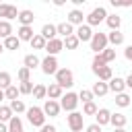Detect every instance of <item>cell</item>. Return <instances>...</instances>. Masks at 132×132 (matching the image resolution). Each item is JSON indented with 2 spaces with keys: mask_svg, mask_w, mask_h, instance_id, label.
<instances>
[{
  "mask_svg": "<svg viewBox=\"0 0 132 132\" xmlns=\"http://www.w3.org/2000/svg\"><path fill=\"white\" fill-rule=\"evenodd\" d=\"M93 99H95V95H93L91 89H80V91H78V101H82V103H91Z\"/></svg>",
  "mask_w": 132,
  "mask_h": 132,
  "instance_id": "35",
  "label": "cell"
},
{
  "mask_svg": "<svg viewBox=\"0 0 132 132\" xmlns=\"http://www.w3.org/2000/svg\"><path fill=\"white\" fill-rule=\"evenodd\" d=\"M2 52H4V45H2V43H0V54H2Z\"/></svg>",
  "mask_w": 132,
  "mask_h": 132,
  "instance_id": "50",
  "label": "cell"
},
{
  "mask_svg": "<svg viewBox=\"0 0 132 132\" xmlns=\"http://www.w3.org/2000/svg\"><path fill=\"white\" fill-rule=\"evenodd\" d=\"M97 111H99V107L95 105V101L82 103V116H97Z\"/></svg>",
  "mask_w": 132,
  "mask_h": 132,
  "instance_id": "38",
  "label": "cell"
},
{
  "mask_svg": "<svg viewBox=\"0 0 132 132\" xmlns=\"http://www.w3.org/2000/svg\"><path fill=\"white\" fill-rule=\"evenodd\" d=\"M0 43H2V39H0Z\"/></svg>",
  "mask_w": 132,
  "mask_h": 132,
  "instance_id": "51",
  "label": "cell"
},
{
  "mask_svg": "<svg viewBox=\"0 0 132 132\" xmlns=\"http://www.w3.org/2000/svg\"><path fill=\"white\" fill-rule=\"evenodd\" d=\"M62 50H64V39H60V37H56V39L47 41V45H45L47 56H58Z\"/></svg>",
  "mask_w": 132,
  "mask_h": 132,
  "instance_id": "12",
  "label": "cell"
},
{
  "mask_svg": "<svg viewBox=\"0 0 132 132\" xmlns=\"http://www.w3.org/2000/svg\"><path fill=\"white\" fill-rule=\"evenodd\" d=\"M29 43H31V47H33V50H45V45H47V41H45L39 33H35V37H33Z\"/></svg>",
  "mask_w": 132,
  "mask_h": 132,
  "instance_id": "33",
  "label": "cell"
},
{
  "mask_svg": "<svg viewBox=\"0 0 132 132\" xmlns=\"http://www.w3.org/2000/svg\"><path fill=\"white\" fill-rule=\"evenodd\" d=\"M2 99H6V97H4V91L0 89V101H2Z\"/></svg>",
  "mask_w": 132,
  "mask_h": 132,
  "instance_id": "49",
  "label": "cell"
},
{
  "mask_svg": "<svg viewBox=\"0 0 132 132\" xmlns=\"http://www.w3.org/2000/svg\"><path fill=\"white\" fill-rule=\"evenodd\" d=\"M126 89H132V72L126 76Z\"/></svg>",
  "mask_w": 132,
  "mask_h": 132,
  "instance_id": "46",
  "label": "cell"
},
{
  "mask_svg": "<svg viewBox=\"0 0 132 132\" xmlns=\"http://www.w3.org/2000/svg\"><path fill=\"white\" fill-rule=\"evenodd\" d=\"M109 120H111V111H109L107 107H99V111H97V116H95V124H99V126L103 128V126L109 124Z\"/></svg>",
  "mask_w": 132,
  "mask_h": 132,
  "instance_id": "17",
  "label": "cell"
},
{
  "mask_svg": "<svg viewBox=\"0 0 132 132\" xmlns=\"http://www.w3.org/2000/svg\"><path fill=\"white\" fill-rule=\"evenodd\" d=\"M105 23H107L109 31H120V27H122V16H118V14H107Z\"/></svg>",
  "mask_w": 132,
  "mask_h": 132,
  "instance_id": "25",
  "label": "cell"
},
{
  "mask_svg": "<svg viewBox=\"0 0 132 132\" xmlns=\"http://www.w3.org/2000/svg\"><path fill=\"white\" fill-rule=\"evenodd\" d=\"M56 29H58V35H60V39H66V37H70V35H74V27L68 23V21H62V23H58L56 25Z\"/></svg>",
  "mask_w": 132,
  "mask_h": 132,
  "instance_id": "14",
  "label": "cell"
},
{
  "mask_svg": "<svg viewBox=\"0 0 132 132\" xmlns=\"http://www.w3.org/2000/svg\"><path fill=\"white\" fill-rule=\"evenodd\" d=\"M116 105H118V107H128V105H130V95H128V93L116 95Z\"/></svg>",
  "mask_w": 132,
  "mask_h": 132,
  "instance_id": "40",
  "label": "cell"
},
{
  "mask_svg": "<svg viewBox=\"0 0 132 132\" xmlns=\"http://www.w3.org/2000/svg\"><path fill=\"white\" fill-rule=\"evenodd\" d=\"M16 37H19L21 41H31V39L35 37V33H33V27H19V31H16Z\"/></svg>",
  "mask_w": 132,
  "mask_h": 132,
  "instance_id": "26",
  "label": "cell"
},
{
  "mask_svg": "<svg viewBox=\"0 0 132 132\" xmlns=\"http://www.w3.org/2000/svg\"><path fill=\"white\" fill-rule=\"evenodd\" d=\"M101 58H103L107 64L113 62V60H116V50H113V47H105V50L101 52Z\"/></svg>",
  "mask_w": 132,
  "mask_h": 132,
  "instance_id": "41",
  "label": "cell"
},
{
  "mask_svg": "<svg viewBox=\"0 0 132 132\" xmlns=\"http://www.w3.org/2000/svg\"><path fill=\"white\" fill-rule=\"evenodd\" d=\"M103 66H107V62L101 58V54H95V56H93V62H91V70H93V74H95L97 70H101Z\"/></svg>",
  "mask_w": 132,
  "mask_h": 132,
  "instance_id": "31",
  "label": "cell"
},
{
  "mask_svg": "<svg viewBox=\"0 0 132 132\" xmlns=\"http://www.w3.org/2000/svg\"><path fill=\"white\" fill-rule=\"evenodd\" d=\"M107 41H109L111 47L122 45V43H124V33H122V31H109V33H107Z\"/></svg>",
  "mask_w": 132,
  "mask_h": 132,
  "instance_id": "22",
  "label": "cell"
},
{
  "mask_svg": "<svg viewBox=\"0 0 132 132\" xmlns=\"http://www.w3.org/2000/svg\"><path fill=\"white\" fill-rule=\"evenodd\" d=\"M0 132H8V124H4V122H0Z\"/></svg>",
  "mask_w": 132,
  "mask_h": 132,
  "instance_id": "47",
  "label": "cell"
},
{
  "mask_svg": "<svg viewBox=\"0 0 132 132\" xmlns=\"http://www.w3.org/2000/svg\"><path fill=\"white\" fill-rule=\"evenodd\" d=\"M95 76H97V80L109 82V80L113 78V70H111V66H103L101 70H97V72H95Z\"/></svg>",
  "mask_w": 132,
  "mask_h": 132,
  "instance_id": "24",
  "label": "cell"
},
{
  "mask_svg": "<svg viewBox=\"0 0 132 132\" xmlns=\"http://www.w3.org/2000/svg\"><path fill=\"white\" fill-rule=\"evenodd\" d=\"M78 103H80V101H78V93H72V91L64 93V95H62V99H60V107H62L64 111H68V113L76 111Z\"/></svg>",
  "mask_w": 132,
  "mask_h": 132,
  "instance_id": "2",
  "label": "cell"
},
{
  "mask_svg": "<svg viewBox=\"0 0 132 132\" xmlns=\"http://www.w3.org/2000/svg\"><path fill=\"white\" fill-rule=\"evenodd\" d=\"M74 35L78 37V41H82V43H85V41H91V39H93V29H91V27H89V25L85 23V25L76 27Z\"/></svg>",
  "mask_w": 132,
  "mask_h": 132,
  "instance_id": "13",
  "label": "cell"
},
{
  "mask_svg": "<svg viewBox=\"0 0 132 132\" xmlns=\"http://www.w3.org/2000/svg\"><path fill=\"white\" fill-rule=\"evenodd\" d=\"M113 132H126V128H113Z\"/></svg>",
  "mask_w": 132,
  "mask_h": 132,
  "instance_id": "48",
  "label": "cell"
},
{
  "mask_svg": "<svg viewBox=\"0 0 132 132\" xmlns=\"http://www.w3.org/2000/svg\"><path fill=\"white\" fill-rule=\"evenodd\" d=\"M109 91L111 93H116V95H120V93H124V89H126V78H120V76H113L109 82Z\"/></svg>",
  "mask_w": 132,
  "mask_h": 132,
  "instance_id": "16",
  "label": "cell"
},
{
  "mask_svg": "<svg viewBox=\"0 0 132 132\" xmlns=\"http://www.w3.org/2000/svg\"><path fill=\"white\" fill-rule=\"evenodd\" d=\"M23 66H25V68H29V70H33V68L41 66V60H39L35 54H27V56L23 58Z\"/></svg>",
  "mask_w": 132,
  "mask_h": 132,
  "instance_id": "23",
  "label": "cell"
},
{
  "mask_svg": "<svg viewBox=\"0 0 132 132\" xmlns=\"http://www.w3.org/2000/svg\"><path fill=\"white\" fill-rule=\"evenodd\" d=\"M54 76H56V82H58L62 89H70V87L74 85V74H72L70 68H60Z\"/></svg>",
  "mask_w": 132,
  "mask_h": 132,
  "instance_id": "4",
  "label": "cell"
},
{
  "mask_svg": "<svg viewBox=\"0 0 132 132\" xmlns=\"http://www.w3.org/2000/svg\"><path fill=\"white\" fill-rule=\"evenodd\" d=\"M124 56H126V60H130V62H132V43H130V45H126Z\"/></svg>",
  "mask_w": 132,
  "mask_h": 132,
  "instance_id": "45",
  "label": "cell"
},
{
  "mask_svg": "<svg viewBox=\"0 0 132 132\" xmlns=\"http://www.w3.org/2000/svg\"><path fill=\"white\" fill-rule=\"evenodd\" d=\"M39 68H41V72L47 74V76H50V74H56V72L60 70V68H58V58H56V56H45V58L41 60V66H39Z\"/></svg>",
  "mask_w": 132,
  "mask_h": 132,
  "instance_id": "7",
  "label": "cell"
},
{
  "mask_svg": "<svg viewBox=\"0 0 132 132\" xmlns=\"http://www.w3.org/2000/svg\"><path fill=\"white\" fill-rule=\"evenodd\" d=\"M16 78H19L21 82H29V80H31V70L25 68V66H21V68L16 70Z\"/></svg>",
  "mask_w": 132,
  "mask_h": 132,
  "instance_id": "36",
  "label": "cell"
},
{
  "mask_svg": "<svg viewBox=\"0 0 132 132\" xmlns=\"http://www.w3.org/2000/svg\"><path fill=\"white\" fill-rule=\"evenodd\" d=\"M33 97H35V99H47V87L41 85V82L35 85V87H33Z\"/></svg>",
  "mask_w": 132,
  "mask_h": 132,
  "instance_id": "34",
  "label": "cell"
},
{
  "mask_svg": "<svg viewBox=\"0 0 132 132\" xmlns=\"http://www.w3.org/2000/svg\"><path fill=\"white\" fill-rule=\"evenodd\" d=\"M8 87H12V76H10V72L2 70V72H0V89L6 91Z\"/></svg>",
  "mask_w": 132,
  "mask_h": 132,
  "instance_id": "32",
  "label": "cell"
},
{
  "mask_svg": "<svg viewBox=\"0 0 132 132\" xmlns=\"http://www.w3.org/2000/svg\"><path fill=\"white\" fill-rule=\"evenodd\" d=\"M43 113L45 116H50V118H58L60 116V111H62V107H60V101H54V99H45V103H43Z\"/></svg>",
  "mask_w": 132,
  "mask_h": 132,
  "instance_id": "8",
  "label": "cell"
},
{
  "mask_svg": "<svg viewBox=\"0 0 132 132\" xmlns=\"http://www.w3.org/2000/svg\"><path fill=\"white\" fill-rule=\"evenodd\" d=\"M0 4H2V2H0Z\"/></svg>",
  "mask_w": 132,
  "mask_h": 132,
  "instance_id": "52",
  "label": "cell"
},
{
  "mask_svg": "<svg viewBox=\"0 0 132 132\" xmlns=\"http://www.w3.org/2000/svg\"><path fill=\"white\" fill-rule=\"evenodd\" d=\"M85 14H82V10L80 8H72L70 12H68V16H66V21L72 25V27H80V25H85Z\"/></svg>",
  "mask_w": 132,
  "mask_h": 132,
  "instance_id": "10",
  "label": "cell"
},
{
  "mask_svg": "<svg viewBox=\"0 0 132 132\" xmlns=\"http://www.w3.org/2000/svg\"><path fill=\"white\" fill-rule=\"evenodd\" d=\"M105 19H107V10L103 8V6H97V8H93L89 14H87V25L89 27H97V25H101V23H105Z\"/></svg>",
  "mask_w": 132,
  "mask_h": 132,
  "instance_id": "3",
  "label": "cell"
},
{
  "mask_svg": "<svg viewBox=\"0 0 132 132\" xmlns=\"http://www.w3.org/2000/svg\"><path fill=\"white\" fill-rule=\"evenodd\" d=\"M19 95H21V91H19V87H16V85H12V87H8V89L4 91V97H6L8 101H14V99H19Z\"/></svg>",
  "mask_w": 132,
  "mask_h": 132,
  "instance_id": "37",
  "label": "cell"
},
{
  "mask_svg": "<svg viewBox=\"0 0 132 132\" xmlns=\"http://www.w3.org/2000/svg\"><path fill=\"white\" fill-rule=\"evenodd\" d=\"M2 45H4V50H8V52H16V50L21 47V39H19L16 35H10V37H6V39L2 41Z\"/></svg>",
  "mask_w": 132,
  "mask_h": 132,
  "instance_id": "20",
  "label": "cell"
},
{
  "mask_svg": "<svg viewBox=\"0 0 132 132\" xmlns=\"http://www.w3.org/2000/svg\"><path fill=\"white\" fill-rule=\"evenodd\" d=\"M19 23H21V27H33V21H35V12L31 10V8H23L21 12H19V19H16Z\"/></svg>",
  "mask_w": 132,
  "mask_h": 132,
  "instance_id": "11",
  "label": "cell"
},
{
  "mask_svg": "<svg viewBox=\"0 0 132 132\" xmlns=\"http://www.w3.org/2000/svg\"><path fill=\"white\" fill-rule=\"evenodd\" d=\"M39 35H41L45 41H52V39H56V37H58V29H56V25H52V23H45V25L41 27Z\"/></svg>",
  "mask_w": 132,
  "mask_h": 132,
  "instance_id": "15",
  "label": "cell"
},
{
  "mask_svg": "<svg viewBox=\"0 0 132 132\" xmlns=\"http://www.w3.org/2000/svg\"><path fill=\"white\" fill-rule=\"evenodd\" d=\"M78 45H80V41H78L76 35H70V37L64 39V47H66V50H76Z\"/></svg>",
  "mask_w": 132,
  "mask_h": 132,
  "instance_id": "39",
  "label": "cell"
},
{
  "mask_svg": "<svg viewBox=\"0 0 132 132\" xmlns=\"http://www.w3.org/2000/svg\"><path fill=\"white\" fill-rule=\"evenodd\" d=\"M89 45H91V50L95 52V54H101L105 47H109V41H107V33H93V39L89 41Z\"/></svg>",
  "mask_w": 132,
  "mask_h": 132,
  "instance_id": "6",
  "label": "cell"
},
{
  "mask_svg": "<svg viewBox=\"0 0 132 132\" xmlns=\"http://www.w3.org/2000/svg\"><path fill=\"white\" fill-rule=\"evenodd\" d=\"M12 35V25L8 23V21H2L0 19V39L4 41L6 37H10Z\"/></svg>",
  "mask_w": 132,
  "mask_h": 132,
  "instance_id": "30",
  "label": "cell"
},
{
  "mask_svg": "<svg viewBox=\"0 0 132 132\" xmlns=\"http://www.w3.org/2000/svg\"><path fill=\"white\" fill-rule=\"evenodd\" d=\"M45 113H43V109L41 107H37V105H33V107H27V120H29V124L33 126V128H43L45 126Z\"/></svg>",
  "mask_w": 132,
  "mask_h": 132,
  "instance_id": "1",
  "label": "cell"
},
{
  "mask_svg": "<svg viewBox=\"0 0 132 132\" xmlns=\"http://www.w3.org/2000/svg\"><path fill=\"white\" fill-rule=\"evenodd\" d=\"M12 118H14V113H12L10 105H0V122L8 124V122H10Z\"/></svg>",
  "mask_w": 132,
  "mask_h": 132,
  "instance_id": "29",
  "label": "cell"
},
{
  "mask_svg": "<svg viewBox=\"0 0 132 132\" xmlns=\"http://www.w3.org/2000/svg\"><path fill=\"white\" fill-rule=\"evenodd\" d=\"M109 124H111L113 128H126V124H128V118H126L124 113L116 111V113H111V120H109Z\"/></svg>",
  "mask_w": 132,
  "mask_h": 132,
  "instance_id": "21",
  "label": "cell"
},
{
  "mask_svg": "<svg viewBox=\"0 0 132 132\" xmlns=\"http://www.w3.org/2000/svg\"><path fill=\"white\" fill-rule=\"evenodd\" d=\"M101 130H103V128H101L99 124H95V122L89 124V126H85V132H101Z\"/></svg>",
  "mask_w": 132,
  "mask_h": 132,
  "instance_id": "43",
  "label": "cell"
},
{
  "mask_svg": "<svg viewBox=\"0 0 132 132\" xmlns=\"http://www.w3.org/2000/svg\"><path fill=\"white\" fill-rule=\"evenodd\" d=\"M8 132H25V124L19 116H14L10 122H8Z\"/></svg>",
  "mask_w": 132,
  "mask_h": 132,
  "instance_id": "27",
  "label": "cell"
},
{
  "mask_svg": "<svg viewBox=\"0 0 132 132\" xmlns=\"http://www.w3.org/2000/svg\"><path fill=\"white\" fill-rule=\"evenodd\" d=\"M39 132H58V130H56L54 124H45L43 128H39Z\"/></svg>",
  "mask_w": 132,
  "mask_h": 132,
  "instance_id": "44",
  "label": "cell"
},
{
  "mask_svg": "<svg viewBox=\"0 0 132 132\" xmlns=\"http://www.w3.org/2000/svg\"><path fill=\"white\" fill-rule=\"evenodd\" d=\"M8 105H10V109H12V113H14V116H19V113H27V105H25L21 99H14V101H10Z\"/></svg>",
  "mask_w": 132,
  "mask_h": 132,
  "instance_id": "28",
  "label": "cell"
},
{
  "mask_svg": "<svg viewBox=\"0 0 132 132\" xmlns=\"http://www.w3.org/2000/svg\"><path fill=\"white\" fill-rule=\"evenodd\" d=\"M33 82L29 80V82H19V91H21V95H33Z\"/></svg>",
  "mask_w": 132,
  "mask_h": 132,
  "instance_id": "42",
  "label": "cell"
},
{
  "mask_svg": "<svg viewBox=\"0 0 132 132\" xmlns=\"http://www.w3.org/2000/svg\"><path fill=\"white\" fill-rule=\"evenodd\" d=\"M93 95L95 97H105L107 93H109V85L107 82H103V80H97V82H93Z\"/></svg>",
  "mask_w": 132,
  "mask_h": 132,
  "instance_id": "18",
  "label": "cell"
},
{
  "mask_svg": "<svg viewBox=\"0 0 132 132\" xmlns=\"http://www.w3.org/2000/svg\"><path fill=\"white\" fill-rule=\"evenodd\" d=\"M66 124H68V128L72 132H82V128H85V116H82V111L68 113L66 116Z\"/></svg>",
  "mask_w": 132,
  "mask_h": 132,
  "instance_id": "5",
  "label": "cell"
},
{
  "mask_svg": "<svg viewBox=\"0 0 132 132\" xmlns=\"http://www.w3.org/2000/svg\"><path fill=\"white\" fill-rule=\"evenodd\" d=\"M62 95H64V89H62L58 82H52V85L47 87V99L58 101V99H62Z\"/></svg>",
  "mask_w": 132,
  "mask_h": 132,
  "instance_id": "19",
  "label": "cell"
},
{
  "mask_svg": "<svg viewBox=\"0 0 132 132\" xmlns=\"http://www.w3.org/2000/svg\"><path fill=\"white\" fill-rule=\"evenodd\" d=\"M19 12L21 10H16V6H12V4H0V16H2V21H12V19H19Z\"/></svg>",
  "mask_w": 132,
  "mask_h": 132,
  "instance_id": "9",
  "label": "cell"
}]
</instances>
